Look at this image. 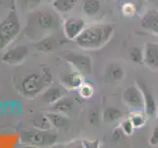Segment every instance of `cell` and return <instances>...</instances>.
Here are the masks:
<instances>
[{
    "label": "cell",
    "mask_w": 158,
    "mask_h": 148,
    "mask_svg": "<svg viewBox=\"0 0 158 148\" xmlns=\"http://www.w3.org/2000/svg\"><path fill=\"white\" fill-rule=\"evenodd\" d=\"M123 104L131 110H144V101L140 88L135 85L127 87L122 94Z\"/></svg>",
    "instance_id": "obj_7"
},
{
    "label": "cell",
    "mask_w": 158,
    "mask_h": 148,
    "mask_svg": "<svg viewBox=\"0 0 158 148\" xmlns=\"http://www.w3.org/2000/svg\"><path fill=\"white\" fill-rule=\"evenodd\" d=\"M105 78L108 82L118 83L123 80L125 78V70L118 63H109L105 69Z\"/></svg>",
    "instance_id": "obj_14"
},
{
    "label": "cell",
    "mask_w": 158,
    "mask_h": 148,
    "mask_svg": "<svg viewBox=\"0 0 158 148\" xmlns=\"http://www.w3.org/2000/svg\"><path fill=\"white\" fill-rule=\"evenodd\" d=\"M84 82V75L74 69L73 71L66 72L60 77V85L66 91L77 90L79 86Z\"/></svg>",
    "instance_id": "obj_11"
},
{
    "label": "cell",
    "mask_w": 158,
    "mask_h": 148,
    "mask_svg": "<svg viewBox=\"0 0 158 148\" xmlns=\"http://www.w3.org/2000/svg\"><path fill=\"white\" fill-rule=\"evenodd\" d=\"M32 125L35 127V130H51L52 126L51 122L48 120L46 115L39 116L32 121Z\"/></svg>",
    "instance_id": "obj_23"
},
{
    "label": "cell",
    "mask_w": 158,
    "mask_h": 148,
    "mask_svg": "<svg viewBox=\"0 0 158 148\" xmlns=\"http://www.w3.org/2000/svg\"><path fill=\"white\" fill-rule=\"evenodd\" d=\"M47 116L48 120L51 122V125L52 127L56 128H63L65 127L67 122H68V118L65 115H62V113H59L56 112H49L44 113Z\"/></svg>",
    "instance_id": "obj_19"
},
{
    "label": "cell",
    "mask_w": 158,
    "mask_h": 148,
    "mask_svg": "<svg viewBox=\"0 0 158 148\" xmlns=\"http://www.w3.org/2000/svg\"><path fill=\"white\" fill-rule=\"evenodd\" d=\"M27 26V35L35 42H38L39 39L48 36L60 26V18L52 10H39L30 17Z\"/></svg>",
    "instance_id": "obj_2"
},
{
    "label": "cell",
    "mask_w": 158,
    "mask_h": 148,
    "mask_svg": "<svg viewBox=\"0 0 158 148\" xmlns=\"http://www.w3.org/2000/svg\"><path fill=\"white\" fill-rule=\"evenodd\" d=\"M123 112L117 107H108L102 113V120L106 123H114L122 120Z\"/></svg>",
    "instance_id": "obj_18"
},
{
    "label": "cell",
    "mask_w": 158,
    "mask_h": 148,
    "mask_svg": "<svg viewBox=\"0 0 158 148\" xmlns=\"http://www.w3.org/2000/svg\"><path fill=\"white\" fill-rule=\"evenodd\" d=\"M22 30L16 11L11 10L0 22V51L6 48L18 37Z\"/></svg>",
    "instance_id": "obj_4"
},
{
    "label": "cell",
    "mask_w": 158,
    "mask_h": 148,
    "mask_svg": "<svg viewBox=\"0 0 158 148\" xmlns=\"http://www.w3.org/2000/svg\"><path fill=\"white\" fill-rule=\"evenodd\" d=\"M42 0H18L19 5L24 9H34L41 3Z\"/></svg>",
    "instance_id": "obj_29"
},
{
    "label": "cell",
    "mask_w": 158,
    "mask_h": 148,
    "mask_svg": "<svg viewBox=\"0 0 158 148\" xmlns=\"http://www.w3.org/2000/svg\"><path fill=\"white\" fill-rule=\"evenodd\" d=\"M57 134L51 130H31L24 131L21 134V141L24 144L35 147H49L56 144Z\"/></svg>",
    "instance_id": "obj_5"
},
{
    "label": "cell",
    "mask_w": 158,
    "mask_h": 148,
    "mask_svg": "<svg viewBox=\"0 0 158 148\" xmlns=\"http://www.w3.org/2000/svg\"><path fill=\"white\" fill-rule=\"evenodd\" d=\"M72 108H73V100L71 98L64 97V96L52 105V112H56L65 116H67L71 112Z\"/></svg>",
    "instance_id": "obj_17"
},
{
    "label": "cell",
    "mask_w": 158,
    "mask_h": 148,
    "mask_svg": "<svg viewBox=\"0 0 158 148\" xmlns=\"http://www.w3.org/2000/svg\"><path fill=\"white\" fill-rule=\"evenodd\" d=\"M86 27V22L79 17H69L62 23V30L65 38L69 41H75Z\"/></svg>",
    "instance_id": "obj_8"
},
{
    "label": "cell",
    "mask_w": 158,
    "mask_h": 148,
    "mask_svg": "<svg viewBox=\"0 0 158 148\" xmlns=\"http://www.w3.org/2000/svg\"><path fill=\"white\" fill-rule=\"evenodd\" d=\"M156 120H157V122H158V108H157V113H156Z\"/></svg>",
    "instance_id": "obj_33"
},
{
    "label": "cell",
    "mask_w": 158,
    "mask_h": 148,
    "mask_svg": "<svg viewBox=\"0 0 158 148\" xmlns=\"http://www.w3.org/2000/svg\"><path fill=\"white\" fill-rule=\"evenodd\" d=\"M143 63L151 69H158V43L148 42L144 44Z\"/></svg>",
    "instance_id": "obj_13"
},
{
    "label": "cell",
    "mask_w": 158,
    "mask_h": 148,
    "mask_svg": "<svg viewBox=\"0 0 158 148\" xmlns=\"http://www.w3.org/2000/svg\"><path fill=\"white\" fill-rule=\"evenodd\" d=\"M29 54V48L26 46H17L5 51L1 56V61L9 65H17L22 63Z\"/></svg>",
    "instance_id": "obj_9"
},
{
    "label": "cell",
    "mask_w": 158,
    "mask_h": 148,
    "mask_svg": "<svg viewBox=\"0 0 158 148\" xmlns=\"http://www.w3.org/2000/svg\"><path fill=\"white\" fill-rule=\"evenodd\" d=\"M140 26L145 32L158 36V10L150 9L142 15Z\"/></svg>",
    "instance_id": "obj_12"
},
{
    "label": "cell",
    "mask_w": 158,
    "mask_h": 148,
    "mask_svg": "<svg viewBox=\"0 0 158 148\" xmlns=\"http://www.w3.org/2000/svg\"><path fill=\"white\" fill-rule=\"evenodd\" d=\"M82 147H88V148H97L99 147V141L98 140H87V141H81Z\"/></svg>",
    "instance_id": "obj_32"
},
{
    "label": "cell",
    "mask_w": 158,
    "mask_h": 148,
    "mask_svg": "<svg viewBox=\"0 0 158 148\" xmlns=\"http://www.w3.org/2000/svg\"><path fill=\"white\" fill-rule=\"evenodd\" d=\"M128 118L132 122L135 130H138V128H141L146 123L147 115L145 113L144 110H132Z\"/></svg>",
    "instance_id": "obj_20"
},
{
    "label": "cell",
    "mask_w": 158,
    "mask_h": 148,
    "mask_svg": "<svg viewBox=\"0 0 158 148\" xmlns=\"http://www.w3.org/2000/svg\"><path fill=\"white\" fill-rule=\"evenodd\" d=\"M130 59L135 63L141 64L143 63V48L140 47H132L128 51Z\"/></svg>",
    "instance_id": "obj_25"
},
{
    "label": "cell",
    "mask_w": 158,
    "mask_h": 148,
    "mask_svg": "<svg viewBox=\"0 0 158 148\" xmlns=\"http://www.w3.org/2000/svg\"><path fill=\"white\" fill-rule=\"evenodd\" d=\"M78 90V94L82 99H90L94 96L95 94V87H94L91 83L84 81L79 88Z\"/></svg>",
    "instance_id": "obj_24"
},
{
    "label": "cell",
    "mask_w": 158,
    "mask_h": 148,
    "mask_svg": "<svg viewBox=\"0 0 158 148\" xmlns=\"http://www.w3.org/2000/svg\"><path fill=\"white\" fill-rule=\"evenodd\" d=\"M78 0H53L52 7L60 13H68L74 8Z\"/></svg>",
    "instance_id": "obj_21"
},
{
    "label": "cell",
    "mask_w": 158,
    "mask_h": 148,
    "mask_svg": "<svg viewBox=\"0 0 158 148\" xmlns=\"http://www.w3.org/2000/svg\"><path fill=\"white\" fill-rule=\"evenodd\" d=\"M114 33L115 25L111 23H97L86 25L85 29L76 38L77 46L86 51L100 49L110 42Z\"/></svg>",
    "instance_id": "obj_1"
},
{
    "label": "cell",
    "mask_w": 158,
    "mask_h": 148,
    "mask_svg": "<svg viewBox=\"0 0 158 148\" xmlns=\"http://www.w3.org/2000/svg\"><path fill=\"white\" fill-rule=\"evenodd\" d=\"M136 84L142 92L143 101H144V112L147 115V117H156L157 105L154 97H153L151 91L149 90V88L141 80H137Z\"/></svg>",
    "instance_id": "obj_10"
},
{
    "label": "cell",
    "mask_w": 158,
    "mask_h": 148,
    "mask_svg": "<svg viewBox=\"0 0 158 148\" xmlns=\"http://www.w3.org/2000/svg\"><path fill=\"white\" fill-rule=\"evenodd\" d=\"M61 57L65 62L82 73L83 75H90L93 72V61L91 57L83 52L66 51L61 53Z\"/></svg>",
    "instance_id": "obj_6"
},
{
    "label": "cell",
    "mask_w": 158,
    "mask_h": 148,
    "mask_svg": "<svg viewBox=\"0 0 158 148\" xmlns=\"http://www.w3.org/2000/svg\"><path fill=\"white\" fill-rule=\"evenodd\" d=\"M107 1H108V0H107Z\"/></svg>",
    "instance_id": "obj_35"
},
{
    "label": "cell",
    "mask_w": 158,
    "mask_h": 148,
    "mask_svg": "<svg viewBox=\"0 0 158 148\" xmlns=\"http://www.w3.org/2000/svg\"><path fill=\"white\" fill-rule=\"evenodd\" d=\"M59 46H60V41L52 36H46L35 43V47L37 51L42 52H52Z\"/></svg>",
    "instance_id": "obj_16"
},
{
    "label": "cell",
    "mask_w": 158,
    "mask_h": 148,
    "mask_svg": "<svg viewBox=\"0 0 158 148\" xmlns=\"http://www.w3.org/2000/svg\"><path fill=\"white\" fill-rule=\"evenodd\" d=\"M87 120L91 125H99V122H100V120H101V116H100V112L98 111V109H92V110L88 113Z\"/></svg>",
    "instance_id": "obj_26"
},
{
    "label": "cell",
    "mask_w": 158,
    "mask_h": 148,
    "mask_svg": "<svg viewBox=\"0 0 158 148\" xmlns=\"http://www.w3.org/2000/svg\"><path fill=\"white\" fill-rule=\"evenodd\" d=\"M121 128H122V130L123 131V133L127 135V136H131L132 135V133L135 132V126H133L132 125V122L131 121L130 118H127V120H125V121H123L122 123L120 125Z\"/></svg>",
    "instance_id": "obj_28"
},
{
    "label": "cell",
    "mask_w": 158,
    "mask_h": 148,
    "mask_svg": "<svg viewBox=\"0 0 158 148\" xmlns=\"http://www.w3.org/2000/svg\"><path fill=\"white\" fill-rule=\"evenodd\" d=\"M48 1H51V2H52V1H53V0H48Z\"/></svg>",
    "instance_id": "obj_34"
},
{
    "label": "cell",
    "mask_w": 158,
    "mask_h": 148,
    "mask_svg": "<svg viewBox=\"0 0 158 148\" xmlns=\"http://www.w3.org/2000/svg\"><path fill=\"white\" fill-rule=\"evenodd\" d=\"M52 84V74L48 68L44 67L25 75L18 86L21 95L27 98H35Z\"/></svg>",
    "instance_id": "obj_3"
},
{
    "label": "cell",
    "mask_w": 158,
    "mask_h": 148,
    "mask_svg": "<svg viewBox=\"0 0 158 148\" xmlns=\"http://www.w3.org/2000/svg\"><path fill=\"white\" fill-rule=\"evenodd\" d=\"M122 12L125 16L131 17L135 13V6L132 3H126L123 4V6L122 8Z\"/></svg>",
    "instance_id": "obj_30"
},
{
    "label": "cell",
    "mask_w": 158,
    "mask_h": 148,
    "mask_svg": "<svg viewBox=\"0 0 158 148\" xmlns=\"http://www.w3.org/2000/svg\"><path fill=\"white\" fill-rule=\"evenodd\" d=\"M65 91L66 90L61 85L60 87L49 86L41 94V99L44 103L48 104V105H52L53 103H56L57 100H59L61 97L65 95Z\"/></svg>",
    "instance_id": "obj_15"
},
{
    "label": "cell",
    "mask_w": 158,
    "mask_h": 148,
    "mask_svg": "<svg viewBox=\"0 0 158 148\" xmlns=\"http://www.w3.org/2000/svg\"><path fill=\"white\" fill-rule=\"evenodd\" d=\"M127 135L123 133V131L122 130L121 126L118 125L117 126L115 130H113V133H112V139L114 142H116L117 144H121L123 141H125Z\"/></svg>",
    "instance_id": "obj_27"
},
{
    "label": "cell",
    "mask_w": 158,
    "mask_h": 148,
    "mask_svg": "<svg viewBox=\"0 0 158 148\" xmlns=\"http://www.w3.org/2000/svg\"><path fill=\"white\" fill-rule=\"evenodd\" d=\"M83 12L88 17H93L98 14L101 9V4L99 0H85L83 3Z\"/></svg>",
    "instance_id": "obj_22"
},
{
    "label": "cell",
    "mask_w": 158,
    "mask_h": 148,
    "mask_svg": "<svg viewBox=\"0 0 158 148\" xmlns=\"http://www.w3.org/2000/svg\"><path fill=\"white\" fill-rule=\"evenodd\" d=\"M149 144L151 146H157L158 145V122L153 128L152 134L149 138Z\"/></svg>",
    "instance_id": "obj_31"
}]
</instances>
